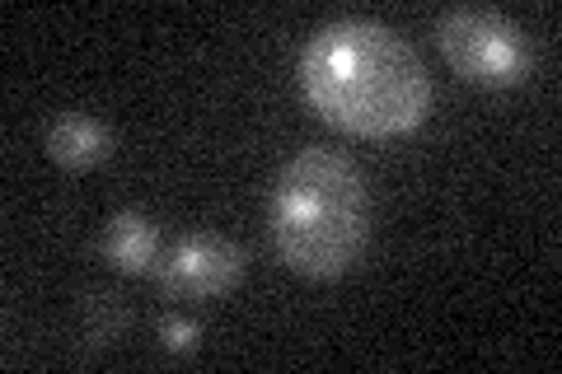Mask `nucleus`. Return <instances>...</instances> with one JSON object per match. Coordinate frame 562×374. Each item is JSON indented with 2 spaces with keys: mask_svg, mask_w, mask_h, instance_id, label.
Masks as SVG:
<instances>
[{
  "mask_svg": "<svg viewBox=\"0 0 562 374\" xmlns=\"http://www.w3.org/2000/svg\"><path fill=\"white\" fill-rule=\"evenodd\" d=\"M132 324V309L122 305L117 291H90L80 295L76 305V351L80 355H99L109 351L122 332H127Z\"/></svg>",
  "mask_w": 562,
  "mask_h": 374,
  "instance_id": "0eeeda50",
  "label": "nucleus"
},
{
  "mask_svg": "<svg viewBox=\"0 0 562 374\" xmlns=\"http://www.w3.org/2000/svg\"><path fill=\"white\" fill-rule=\"evenodd\" d=\"M99 258L122 276H146L160 262V229L140 211H117L99 235Z\"/></svg>",
  "mask_w": 562,
  "mask_h": 374,
  "instance_id": "39448f33",
  "label": "nucleus"
},
{
  "mask_svg": "<svg viewBox=\"0 0 562 374\" xmlns=\"http://www.w3.org/2000/svg\"><path fill=\"white\" fill-rule=\"evenodd\" d=\"M436 47L454 76L479 89H516L535 66L525 29L492 5H450L436 20Z\"/></svg>",
  "mask_w": 562,
  "mask_h": 374,
  "instance_id": "7ed1b4c3",
  "label": "nucleus"
},
{
  "mask_svg": "<svg viewBox=\"0 0 562 374\" xmlns=\"http://www.w3.org/2000/svg\"><path fill=\"white\" fill-rule=\"evenodd\" d=\"M301 84L314 113L347 136L390 140L431 113V76L413 43L375 20H333L305 43Z\"/></svg>",
  "mask_w": 562,
  "mask_h": 374,
  "instance_id": "f257e3e1",
  "label": "nucleus"
},
{
  "mask_svg": "<svg viewBox=\"0 0 562 374\" xmlns=\"http://www.w3.org/2000/svg\"><path fill=\"white\" fill-rule=\"evenodd\" d=\"M244 272H249V248L206 229V235L173 239V248L160 253L150 276H155V286H160V295L202 305V299L231 295L244 281Z\"/></svg>",
  "mask_w": 562,
  "mask_h": 374,
  "instance_id": "20e7f679",
  "label": "nucleus"
},
{
  "mask_svg": "<svg viewBox=\"0 0 562 374\" xmlns=\"http://www.w3.org/2000/svg\"><path fill=\"white\" fill-rule=\"evenodd\" d=\"M272 243L291 272L338 281L371 243V192L342 150L305 146L272 183Z\"/></svg>",
  "mask_w": 562,
  "mask_h": 374,
  "instance_id": "f03ea898",
  "label": "nucleus"
},
{
  "mask_svg": "<svg viewBox=\"0 0 562 374\" xmlns=\"http://www.w3.org/2000/svg\"><path fill=\"white\" fill-rule=\"evenodd\" d=\"M47 155L61 169H94L113 155V132L90 113H61L47 122Z\"/></svg>",
  "mask_w": 562,
  "mask_h": 374,
  "instance_id": "423d86ee",
  "label": "nucleus"
},
{
  "mask_svg": "<svg viewBox=\"0 0 562 374\" xmlns=\"http://www.w3.org/2000/svg\"><path fill=\"white\" fill-rule=\"evenodd\" d=\"M202 342V328H198V318H188V314H165L160 318V347L169 355H192Z\"/></svg>",
  "mask_w": 562,
  "mask_h": 374,
  "instance_id": "6e6552de",
  "label": "nucleus"
}]
</instances>
